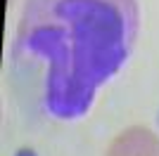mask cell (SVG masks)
Listing matches in <instances>:
<instances>
[{"instance_id":"cell-1","label":"cell","mask_w":159,"mask_h":156,"mask_svg":"<svg viewBox=\"0 0 159 156\" xmlns=\"http://www.w3.org/2000/svg\"><path fill=\"white\" fill-rule=\"evenodd\" d=\"M138 21L135 0H26L12 43L21 102L55 121L86 116L128 59Z\"/></svg>"},{"instance_id":"cell-2","label":"cell","mask_w":159,"mask_h":156,"mask_svg":"<svg viewBox=\"0 0 159 156\" xmlns=\"http://www.w3.org/2000/svg\"><path fill=\"white\" fill-rule=\"evenodd\" d=\"M105 156H159V137L143 125H133L114 137Z\"/></svg>"}]
</instances>
